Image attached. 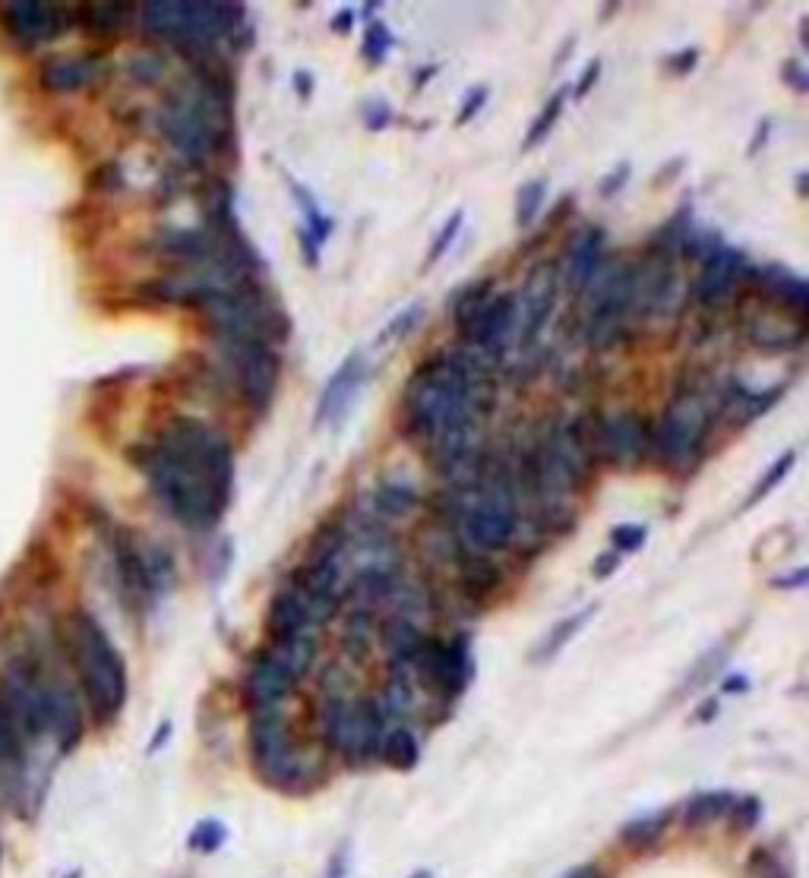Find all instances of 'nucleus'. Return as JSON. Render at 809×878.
<instances>
[{
    "label": "nucleus",
    "instance_id": "nucleus-1",
    "mask_svg": "<svg viewBox=\"0 0 809 878\" xmlns=\"http://www.w3.org/2000/svg\"><path fill=\"white\" fill-rule=\"evenodd\" d=\"M142 468L161 509L180 525L209 531L231 503L235 452L199 417H171L146 452Z\"/></svg>",
    "mask_w": 809,
    "mask_h": 878
},
{
    "label": "nucleus",
    "instance_id": "nucleus-2",
    "mask_svg": "<svg viewBox=\"0 0 809 878\" xmlns=\"http://www.w3.org/2000/svg\"><path fill=\"white\" fill-rule=\"evenodd\" d=\"M63 644L92 718L111 723L127 702V664L118 644L111 642L105 625L89 610H73L67 616Z\"/></svg>",
    "mask_w": 809,
    "mask_h": 878
},
{
    "label": "nucleus",
    "instance_id": "nucleus-3",
    "mask_svg": "<svg viewBox=\"0 0 809 878\" xmlns=\"http://www.w3.org/2000/svg\"><path fill=\"white\" fill-rule=\"evenodd\" d=\"M149 36L175 41L190 55H213L221 39H235L247 29V13L237 3H197V0H156L142 7Z\"/></svg>",
    "mask_w": 809,
    "mask_h": 878
},
{
    "label": "nucleus",
    "instance_id": "nucleus-4",
    "mask_svg": "<svg viewBox=\"0 0 809 878\" xmlns=\"http://www.w3.org/2000/svg\"><path fill=\"white\" fill-rule=\"evenodd\" d=\"M250 764L259 781L276 790H300L314 787L323 778V764L310 761L297 749L288 714L278 708L250 711Z\"/></svg>",
    "mask_w": 809,
    "mask_h": 878
},
{
    "label": "nucleus",
    "instance_id": "nucleus-5",
    "mask_svg": "<svg viewBox=\"0 0 809 878\" xmlns=\"http://www.w3.org/2000/svg\"><path fill=\"white\" fill-rule=\"evenodd\" d=\"M709 424V402L695 392H687L664 408L661 421L652 427L649 452L664 468L683 471L702 450Z\"/></svg>",
    "mask_w": 809,
    "mask_h": 878
},
{
    "label": "nucleus",
    "instance_id": "nucleus-6",
    "mask_svg": "<svg viewBox=\"0 0 809 878\" xmlns=\"http://www.w3.org/2000/svg\"><path fill=\"white\" fill-rule=\"evenodd\" d=\"M221 354H225V364L231 367L240 398L250 408H269L276 398L278 376H282V361H278L276 348L263 342H221Z\"/></svg>",
    "mask_w": 809,
    "mask_h": 878
},
{
    "label": "nucleus",
    "instance_id": "nucleus-7",
    "mask_svg": "<svg viewBox=\"0 0 809 878\" xmlns=\"http://www.w3.org/2000/svg\"><path fill=\"white\" fill-rule=\"evenodd\" d=\"M415 670L434 696L453 702L472 680V651L458 639L455 642L427 639L421 648V658L415 661Z\"/></svg>",
    "mask_w": 809,
    "mask_h": 878
},
{
    "label": "nucleus",
    "instance_id": "nucleus-8",
    "mask_svg": "<svg viewBox=\"0 0 809 878\" xmlns=\"http://www.w3.org/2000/svg\"><path fill=\"white\" fill-rule=\"evenodd\" d=\"M582 427H585V436L592 443V452L604 462L611 458L620 465H632L649 452V443H652V427L632 411L604 417L594 427H589V424H582Z\"/></svg>",
    "mask_w": 809,
    "mask_h": 878
},
{
    "label": "nucleus",
    "instance_id": "nucleus-9",
    "mask_svg": "<svg viewBox=\"0 0 809 878\" xmlns=\"http://www.w3.org/2000/svg\"><path fill=\"white\" fill-rule=\"evenodd\" d=\"M386 730H389V727H386V714H383V708L376 702V696L352 699L348 723H345V733H342L336 756L345 759V764H352V768H355V764L361 768V764L374 761Z\"/></svg>",
    "mask_w": 809,
    "mask_h": 878
},
{
    "label": "nucleus",
    "instance_id": "nucleus-10",
    "mask_svg": "<svg viewBox=\"0 0 809 878\" xmlns=\"http://www.w3.org/2000/svg\"><path fill=\"white\" fill-rule=\"evenodd\" d=\"M556 294H560V275L553 263H541L534 266L529 278H525V288L522 294H515V304H519V329L522 342L529 345L537 338V333L544 329V323L551 319L553 307H556Z\"/></svg>",
    "mask_w": 809,
    "mask_h": 878
},
{
    "label": "nucleus",
    "instance_id": "nucleus-11",
    "mask_svg": "<svg viewBox=\"0 0 809 878\" xmlns=\"http://www.w3.org/2000/svg\"><path fill=\"white\" fill-rule=\"evenodd\" d=\"M519 329V304L515 294H491L484 307L474 313V319L462 329V338L474 352L496 354L503 352L506 338Z\"/></svg>",
    "mask_w": 809,
    "mask_h": 878
},
{
    "label": "nucleus",
    "instance_id": "nucleus-12",
    "mask_svg": "<svg viewBox=\"0 0 809 878\" xmlns=\"http://www.w3.org/2000/svg\"><path fill=\"white\" fill-rule=\"evenodd\" d=\"M367 376V361L364 354H348L342 364L336 367V373L326 379V386L319 392V402H316V424L319 427H338L345 421V414L355 402L357 389Z\"/></svg>",
    "mask_w": 809,
    "mask_h": 878
},
{
    "label": "nucleus",
    "instance_id": "nucleus-13",
    "mask_svg": "<svg viewBox=\"0 0 809 878\" xmlns=\"http://www.w3.org/2000/svg\"><path fill=\"white\" fill-rule=\"evenodd\" d=\"M3 22L7 32L22 45H45V41L58 39L67 26V13L55 7V3H41V0H17L3 10Z\"/></svg>",
    "mask_w": 809,
    "mask_h": 878
},
{
    "label": "nucleus",
    "instance_id": "nucleus-14",
    "mask_svg": "<svg viewBox=\"0 0 809 878\" xmlns=\"http://www.w3.org/2000/svg\"><path fill=\"white\" fill-rule=\"evenodd\" d=\"M743 254L733 250V247H714L706 263H702V273L695 278V297L702 307H718L724 304L733 294V288L740 285L743 278Z\"/></svg>",
    "mask_w": 809,
    "mask_h": 878
},
{
    "label": "nucleus",
    "instance_id": "nucleus-15",
    "mask_svg": "<svg viewBox=\"0 0 809 878\" xmlns=\"http://www.w3.org/2000/svg\"><path fill=\"white\" fill-rule=\"evenodd\" d=\"M295 680L276 664V658L269 651H259L257 658L247 667V677H244V696L250 702V711L257 708H278L285 704V699L295 692Z\"/></svg>",
    "mask_w": 809,
    "mask_h": 878
},
{
    "label": "nucleus",
    "instance_id": "nucleus-16",
    "mask_svg": "<svg viewBox=\"0 0 809 878\" xmlns=\"http://www.w3.org/2000/svg\"><path fill=\"white\" fill-rule=\"evenodd\" d=\"M29 749H32V740L22 730L20 714H17V708H13L10 696H7V685L0 683V771L10 781L26 775Z\"/></svg>",
    "mask_w": 809,
    "mask_h": 878
},
{
    "label": "nucleus",
    "instance_id": "nucleus-17",
    "mask_svg": "<svg viewBox=\"0 0 809 878\" xmlns=\"http://www.w3.org/2000/svg\"><path fill=\"white\" fill-rule=\"evenodd\" d=\"M376 639L383 642V651L389 658L393 670H408L415 667V661L421 658V648L427 642V635L415 625V620H405V616H389L383 620L376 629Z\"/></svg>",
    "mask_w": 809,
    "mask_h": 878
},
{
    "label": "nucleus",
    "instance_id": "nucleus-18",
    "mask_svg": "<svg viewBox=\"0 0 809 878\" xmlns=\"http://www.w3.org/2000/svg\"><path fill=\"white\" fill-rule=\"evenodd\" d=\"M601 263H604V235L598 228H585L566 250V275H563L566 288L573 294L585 292Z\"/></svg>",
    "mask_w": 809,
    "mask_h": 878
},
{
    "label": "nucleus",
    "instance_id": "nucleus-19",
    "mask_svg": "<svg viewBox=\"0 0 809 878\" xmlns=\"http://www.w3.org/2000/svg\"><path fill=\"white\" fill-rule=\"evenodd\" d=\"M288 190L295 196L297 209H300V218H304V221H300V231H297V237H300V250L307 256V263L316 266V263H319L323 244H326L329 235H333V218L323 215V209H319V203L314 199V194H310L307 187H300L297 180H288Z\"/></svg>",
    "mask_w": 809,
    "mask_h": 878
},
{
    "label": "nucleus",
    "instance_id": "nucleus-20",
    "mask_svg": "<svg viewBox=\"0 0 809 878\" xmlns=\"http://www.w3.org/2000/svg\"><path fill=\"white\" fill-rule=\"evenodd\" d=\"M266 651L276 658V664L282 667L295 683H300V680L314 670L319 642H316L314 629H304V632L288 635V639H273Z\"/></svg>",
    "mask_w": 809,
    "mask_h": 878
},
{
    "label": "nucleus",
    "instance_id": "nucleus-21",
    "mask_svg": "<svg viewBox=\"0 0 809 878\" xmlns=\"http://www.w3.org/2000/svg\"><path fill=\"white\" fill-rule=\"evenodd\" d=\"M762 288L793 319H807V278L803 275H797L788 266H769L762 269Z\"/></svg>",
    "mask_w": 809,
    "mask_h": 878
},
{
    "label": "nucleus",
    "instance_id": "nucleus-22",
    "mask_svg": "<svg viewBox=\"0 0 809 878\" xmlns=\"http://www.w3.org/2000/svg\"><path fill=\"white\" fill-rule=\"evenodd\" d=\"M455 563H458L462 591L472 594V598H487V594H494L496 588L503 585V569L496 566L491 556H484V553H472V550L462 546Z\"/></svg>",
    "mask_w": 809,
    "mask_h": 878
},
{
    "label": "nucleus",
    "instance_id": "nucleus-23",
    "mask_svg": "<svg viewBox=\"0 0 809 878\" xmlns=\"http://www.w3.org/2000/svg\"><path fill=\"white\" fill-rule=\"evenodd\" d=\"M266 629H269V639H288V635H297L307 625V616H304V606L297 601V594L292 588H278L269 601V613H266ZM316 632V629H314Z\"/></svg>",
    "mask_w": 809,
    "mask_h": 878
},
{
    "label": "nucleus",
    "instance_id": "nucleus-24",
    "mask_svg": "<svg viewBox=\"0 0 809 878\" xmlns=\"http://www.w3.org/2000/svg\"><path fill=\"white\" fill-rule=\"evenodd\" d=\"M376 616L371 610H348L345 616V625H342V651L348 661H367L374 654L376 644Z\"/></svg>",
    "mask_w": 809,
    "mask_h": 878
},
{
    "label": "nucleus",
    "instance_id": "nucleus-25",
    "mask_svg": "<svg viewBox=\"0 0 809 878\" xmlns=\"http://www.w3.org/2000/svg\"><path fill=\"white\" fill-rule=\"evenodd\" d=\"M376 759L383 761L386 768H393V771H412L421 761V742H417L415 730L412 727H389L383 733Z\"/></svg>",
    "mask_w": 809,
    "mask_h": 878
},
{
    "label": "nucleus",
    "instance_id": "nucleus-26",
    "mask_svg": "<svg viewBox=\"0 0 809 878\" xmlns=\"http://www.w3.org/2000/svg\"><path fill=\"white\" fill-rule=\"evenodd\" d=\"M376 702H379V708H383L386 718H408L417 704V692L412 673H408V670H393V667H389V677H386V683H383V692L376 696Z\"/></svg>",
    "mask_w": 809,
    "mask_h": 878
},
{
    "label": "nucleus",
    "instance_id": "nucleus-27",
    "mask_svg": "<svg viewBox=\"0 0 809 878\" xmlns=\"http://www.w3.org/2000/svg\"><path fill=\"white\" fill-rule=\"evenodd\" d=\"M594 613H598V606L592 604V606H585V610H575V613H570V616H563V620H560V623L553 625L551 632L544 635V642L534 648V661H541V664H544V661H553V658H556V654H560L566 644L573 642L575 635H579L585 625L592 623Z\"/></svg>",
    "mask_w": 809,
    "mask_h": 878
},
{
    "label": "nucleus",
    "instance_id": "nucleus-28",
    "mask_svg": "<svg viewBox=\"0 0 809 878\" xmlns=\"http://www.w3.org/2000/svg\"><path fill=\"white\" fill-rule=\"evenodd\" d=\"M417 490L408 481H379L374 490L376 519H402L417 506Z\"/></svg>",
    "mask_w": 809,
    "mask_h": 878
},
{
    "label": "nucleus",
    "instance_id": "nucleus-29",
    "mask_svg": "<svg viewBox=\"0 0 809 878\" xmlns=\"http://www.w3.org/2000/svg\"><path fill=\"white\" fill-rule=\"evenodd\" d=\"M733 806V797L728 790H702L695 793L687 806H683V821L690 828H699V825H709V821H718L721 816H728Z\"/></svg>",
    "mask_w": 809,
    "mask_h": 878
},
{
    "label": "nucleus",
    "instance_id": "nucleus-30",
    "mask_svg": "<svg viewBox=\"0 0 809 878\" xmlns=\"http://www.w3.org/2000/svg\"><path fill=\"white\" fill-rule=\"evenodd\" d=\"M668 825H671V812H649V816L627 821L620 828V840L627 847H632V850H645V847H654L658 840L664 838Z\"/></svg>",
    "mask_w": 809,
    "mask_h": 878
},
{
    "label": "nucleus",
    "instance_id": "nucleus-31",
    "mask_svg": "<svg viewBox=\"0 0 809 878\" xmlns=\"http://www.w3.org/2000/svg\"><path fill=\"white\" fill-rule=\"evenodd\" d=\"M41 79L51 89H79L92 79V63L79 58H55L45 63Z\"/></svg>",
    "mask_w": 809,
    "mask_h": 878
},
{
    "label": "nucleus",
    "instance_id": "nucleus-32",
    "mask_svg": "<svg viewBox=\"0 0 809 878\" xmlns=\"http://www.w3.org/2000/svg\"><path fill=\"white\" fill-rule=\"evenodd\" d=\"M544 199H547V180H544V177L525 180V184L515 190V228H519V231H529V228H532L534 218L541 215Z\"/></svg>",
    "mask_w": 809,
    "mask_h": 878
},
{
    "label": "nucleus",
    "instance_id": "nucleus-33",
    "mask_svg": "<svg viewBox=\"0 0 809 878\" xmlns=\"http://www.w3.org/2000/svg\"><path fill=\"white\" fill-rule=\"evenodd\" d=\"M563 108H566V92L560 89V92H553V96L544 101V108L537 111V118L532 120L529 134L522 139V149H534V146H541L544 139L551 137L553 130H556V124H560V118H563Z\"/></svg>",
    "mask_w": 809,
    "mask_h": 878
},
{
    "label": "nucleus",
    "instance_id": "nucleus-34",
    "mask_svg": "<svg viewBox=\"0 0 809 878\" xmlns=\"http://www.w3.org/2000/svg\"><path fill=\"white\" fill-rule=\"evenodd\" d=\"M491 294H494V278H481V282H472V285H465V288L458 292L453 304V319L455 326H458V333L472 323L474 313L484 307V300H487Z\"/></svg>",
    "mask_w": 809,
    "mask_h": 878
},
{
    "label": "nucleus",
    "instance_id": "nucleus-35",
    "mask_svg": "<svg viewBox=\"0 0 809 878\" xmlns=\"http://www.w3.org/2000/svg\"><path fill=\"white\" fill-rule=\"evenodd\" d=\"M793 465H797V452L788 450L785 455H778L775 458V465H771L769 471H766V477L752 487V493L747 496V503H743V509H752L759 500H766L771 490H778V484H785V477H788L790 471H793Z\"/></svg>",
    "mask_w": 809,
    "mask_h": 878
},
{
    "label": "nucleus",
    "instance_id": "nucleus-36",
    "mask_svg": "<svg viewBox=\"0 0 809 878\" xmlns=\"http://www.w3.org/2000/svg\"><path fill=\"white\" fill-rule=\"evenodd\" d=\"M127 20H130V7L124 3H96L86 10V26L96 32H118Z\"/></svg>",
    "mask_w": 809,
    "mask_h": 878
},
{
    "label": "nucleus",
    "instance_id": "nucleus-37",
    "mask_svg": "<svg viewBox=\"0 0 809 878\" xmlns=\"http://www.w3.org/2000/svg\"><path fill=\"white\" fill-rule=\"evenodd\" d=\"M389 48H393V32H389V26L386 22L374 20L367 29H364V41H361V55H364V60L367 63H383L386 60V55H389Z\"/></svg>",
    "mask_w": 809,
    "mask_h": 878
},
{
    "label": "nucleus",
    "instance_id": "nucleus-38",
    "mask_svg": "<svg viewBox=\"0 0 809 878\" xmlns=\"http://www.w3.org/2000/svg\"><path fill=\"white\" fill-rule=\"evenodd\" d=\"M225 840H228V828H225L221 821L203 819L197 828L190 831V840H187V844H190L194 854H216Z\"/></svg>",
    "mask_w": 809,
    "mask_h": 878
},
{
    "label": "nucleus",
    "instance_id": "nucleus-39",
    "mask_svg": "<svg viewBox=\"0 0 809 878\" xmlns=\"http://www.w3.org/2000/svg\"><path fill=\"white\" fill-rule=\"evenodd\" d=\"M462 225H465V209H455L446 221H443V228H440V235H436V240L431 244V250H427V263H424V269H431V266H436L443 256L450 254V247L455 244V237H458V231H462Z\"/></svg>",
    "mask_w": 809,
    "mask_h": 878
},
{
    "label": "nucleus",
    "instance_id": "nucleus-40",
    "mask_svg": "<svg viewBox=\"0 0 809 878\" xmlns=\"http://www.w3.org/2000/svg\"><path fill=\"white\" fill-rule=\"evenodd\" d=\"M731 828L733 831H740V835H750L752 828L759 825V819H762V802L756 800V797H747V800H733L731 806Z\"/></svg>",
    "mask_w": 809,
    "mask_h": 878
},
{
    "label": "nucleus",
    "instance_id": "nucleus-41",
    "mask_svg": "<svg viewBox=\"0 0 809 878\" xmlns=\"http://www.w3.org/2000/svg\"><path fill=\"white\" fill-rule=\"evenodd\" d=\"M421 316H424V304H412V307H405L402 313H395L393 319H389V326L379 333V338H376V342H395V338L408 335L412 329H415L417 323H421Z\"/></svg>",
    "mask_w": 809,
    "mask_h": 878
},
{
    "label": "nucleus",
    "instance_id": "nucleus-42",
    "mask_svg": "<svg viewBox=\"0 0 809 878\" xmlns=\"http://www.w3.org/2000/svg\"><path fill=\"white\" fill-rule=\"evenodd\" d=\"M750 878H790V872L785 859L775 857L769 847H762L750 857Z\"/></svg>",
    "mask_w": 809,
    "mask_h": 878
},
{
    "label": "nucleus",
    "instance_id": "nucleus-43",
    "mask_svg": "<svg viewBox=\"0 0 809 878\" xmlns=\"http://www.w3.org/2000/svg\"><path fill=\"white\" fill-rule=\"evenodd\" d=\"M645 537H649V527L645 525H616L611 531V541H613V553H635L639 546L645 544Z\"/></svg>",
    "mask_w": 809,
    "mask_h": 878
},
{
    "label": "nucleus",
    "instance_id": "nucleus-44",
    "mask_svg": "<svg viewBox=\"0 0 809 878\" xmlns=\"http://www.w3.org/2000/svg\"><path fill=\"white\" fill-rule=\"evenodd\" d=\"M487 96H491V89L487 86H474L472 92L465 96V101H462V111H458V124L465 127V124H472L477 115H481V108L487 105Z\"/></svg>",
    "mask_w": 809,
    "mask_h": 878
},
{
    "label": "nucleus",
    "instance_id": "nucleus-45",
    "mask_svg": "<svg viewBox=\"0 0 809 878\" xmlns=\"http://www.w3.org/2000/svg\"><path fill=\"white\" fill-rule=\"evenodd\" d=\"M364 124H367V130H386L389 124H393V108L386 105V101H367L364 105Z\"/></svg>",
    "mask_w": 809,
    "mask_h": 878
},
{
    "label": "nucleus",
    "instance_id": "nucleus-46",
    "mask_svg": "<svg viewBox=\"0 0 809 878\" xmlns=\"http://www.w3.org/2000/svg\"><path fill=\"white\" fill-rule=\"evenodd\" d=\"M627 180H630V165H627V161H620V165L613 168L611 175L601 180L598 194L608 196V199H611V196H616V194H620V190H623V187H627Z\"/></svg>",
    "mask_w": 809,
    "mask_h": 878
},
{
    "label": "nucleus",
    "instance_id": "nucleus-47",
    "mask_svg": "<svg viewBox=\"0 0 809 878\" xmlns=\"http://www.w3.org/2000/svg\"><path fill=\"white\" fill-rule=\"evenodd\" d=\"M781 73H785V82H788L793 92L807 96V92H809V77H807V70H803V63H800V60H788Z\"/></svg>",
    "mask_w": 809,
    "mask_h": 878
},
{
    "label": "nucleus",
    "instance_id": "nucleus-48",
    "mask_svg": "<svg viewBox=\"0 0 809 878\" xmlns=\"http://www.w3.org/2000/svg\"><path fill=\"white\" fill-rule=\"evenodd\" d=\"M601 67H604V63H601V58L589 60L585 73H582V77H579V82H575V89H573L575 98H585L589 92H592L594 86H598V79H601Z\"/></svg>",
    "mask_w": 809,
    "mask_h": 878
},
{
    "label": "nucleus",
    "instance_id": "nucleus-49",
    "mask_svg": "<svg viewBox=\"0 0 809 878\" xmlns=\"http://www.w3.org/2000/svg\"><path fill=\"white\" fill-rule=\"evenodd\" d=\"M695 63H699V48H683V51L671 55L664 67H668L671 73H677V77H683V73H690Z\"/></svg>",
    "mask_w": 809,
    "mask_h": 878
},
{
    "label": "nucleus",
    "instance_id": "nucleus-50",
    "mask_svg": "<svg viewBox=\"0 0 809 878\" xmlns=\"http://www.w3.org/2000/svg\"><path fill=\"white\" fill-rule=\"evenodd\" d=\"M620 563H623V560H620V553H601V556H598V560H594V566H592V575L594 579H608V575H613V572H616V569H620Z\"/></svg>",
    "mask_w": 809,
    "mask_h": 878
},
{
    "label": "nucleus",
    "instance_id": "nucleus-51",
    "mask_svg": "<svg viewBox=\"0 0 809 878\" xmlns=\"http://www.w3.org/2000/svg\"><path fill=\"white\" fill-rule=\"evenodd\" d=\"M326 878H348V847H345V844H342L336 854L329 857Z\"/></svg>",
    "mask_w": 809,
    "mask_h": 878
},
{
    "label": "nucleus",
    "instance_id": "nucleus-52",
    "mask_svg": "<svg viewBox=\"0 0 809 878\" xmlns=\"http://www.w3.org/2000/svg\"><path fill=\"white\" fill-rule=\"evenodd\" d=\"M355 20H357L355 7H345V10H338L336 17H333V29H336L338 36H348V32L355 29Z\"/></svg>",
    "mask_w": 809,
    "mask_h": 878
},
{
    "label": "nucleus",
    "instance_id": "nucleus-53",
    "mask_svg": "<svg viewBox=\"0 0 809 878\" xmlns=\"http://www.w3.org/2000/svg\"><path fill=\"white\" fill-rule=\"evenodd\" d=\"M807 582H809L807 569H793V572H788V575L775 579L771 585L775 588H807Z\"/></svg>",
    "mask_w": 809,
    "mask_h": 878
},
{
    "label": "nucleus",
    "instance_id": "nucleus-54",
    "mask_svg": "<svg viewBox=\"0 0 809 878\" xmlns=\"http://www.w3.org/2000/svg\"><path fill=\"white\" fill-rule=\"evenodd\" d=\"M563 878H604V872L594 866V862H582V866H575V869H570Z\"/></svg>",
    "mask_w": 809,
    "mask_h": 878
},
{
    "label": "nucleus",
    "instance_id": "nucleus-55",
    "mask_svg": "<svg viewBox=\"0 0 809 878\" xmlns=\"http://www.w3.org/2000/svg\"><path fill=\"white\" fill-rule=\"evenodd\" d=\"M168 733H171V721H161V727L156 730V740L149 742V749H146V752H149V756H156L158 749L168 742Z\"/></svg>",
    "mask_w": 809,
    "mask_h": 878
},
{
    "label": "nucleus",
    "instance_id": "nucleus-56",
    "mask_svg": "<svg viewBox=\"0 0 809 878\" xmlns=\"http://www.w3.org/2000/svg\"><path fill=\"white\" fill-rule=\"evenodd\" d=\"M747 685H750V680H747L743 673H737V677H728V680H724L721 692H724V696H731V692H747Z\"/></svg>",
    "mask_w": 809,
    "mask_h": 878
},
{
    "label": "nucleus",
    "instance_id": "nucleus-57",
    "mask_svg": "<svg viewBox=\"0 0 809 878\" xmlns=\"http://www.w3.org/2000/svg\"><path fill=\"white\" fill-rule=\"evenodd\" d=\"M295 79H297V92H300V96H310V89H314V82H310V73H300V70H297Z\"/></svg>",
    "mask_w": 809,
    "mask_h": 878
},
{
    "label": "nucleus",
    "instance_id": "nucleus-58",
    "mask_svg": "<svg viewBox=\"0 0 809 878\" xmlns=\"http://www.w3.org/2000/svg\"><path fill=\"white\" fill-rule=\"evenodd\" d=\"M412 878H431V876H427V872H417V876H412Z\"/></svg>",
    "mask_w": 809,
    "mask_h": 878
}]
</instances>
